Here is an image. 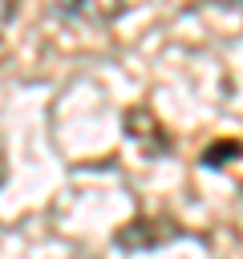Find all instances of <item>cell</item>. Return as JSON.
Listing matches in <instances>:
<instances>
[{
	"instance_id": "6da1fadb",
	"label": "cell",
	"mask_w": 243,
	"mask_h": 259,
	"mask_svg": "<svg viewBox=\"0 0 243 259\" xmlns=\"http://www.w3.org/2000/svg\"><path fill=\"white\" fill-rule=\"evenodd\" d=\"M53 12L69 24H85V28H109L122 12L126 0H53Z\"/></svg>"
},
{
	"instance_id": "7a4b0ae2",
	"label": "cell",
	"mask_w": 243,
	"mask_h": 259,
	"mask_svg": "<svg viewBox=\"0 0 243 259\" xmlns=\"http://www.w3.org/2000/svg\"><path fill=\"white\" fill-rule=\"evenodd\" d=\"M126 130H130V138L146 150V158H162V154H170V134L162 130V121L154 117V109L134 105V109L126 113Z\"/></svg>"
},
{
	"instance_id": "3957f363",
	"label": "cell",
	"mask_w": 243,
	"mask_h": 259,
	"mask_svg": "<svg viewBox=\"0 0 243 259\" xmlns=\"http://www.w3.org/2000/svg\"><path fill=\"white\" fill-rule=\"evenodd\" d=\"M12 16H16V0H0V49H4V36H8Z\"/></svg>"
},
{
	"instance_id": "277c9868",
	"label": "cell",
	"mask_w": 243,
	"mask_h": 259,
	"mask_svg": "<svg viewBox=\"0 0 243 259\" xmlns=\"http://www.w3.org/2000/svg\"><path fill=\"white\" fill-rule=\"evenodd\" d=\"M227 4H239V8H243V0H227Z\"/></svg>"
}]
</instances>
